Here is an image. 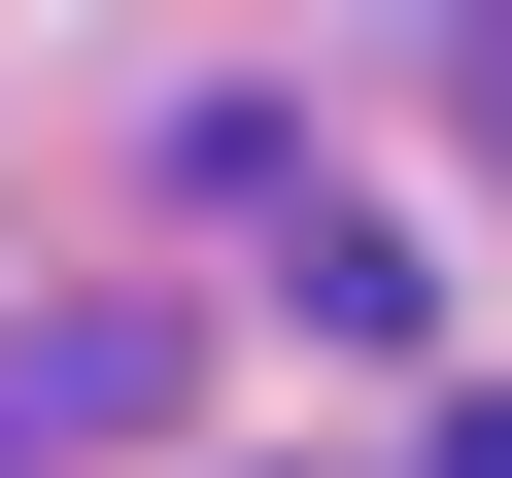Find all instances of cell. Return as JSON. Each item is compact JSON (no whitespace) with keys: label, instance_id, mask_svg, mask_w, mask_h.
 Here are the masks:
<instances>
[{"label":"cell","instance_id":"cell-1","mask_svg":"<svg viewBox=\"0 0 512 478\" xmlns=\"http://www.w3.org/2000/svg\"><path fill=\"white\" fill-rule=\"evenodd\" d=\"M444 478H512V376H478V410H444Z\"/></svg>","mask_w":512,"mask_h":478}]
</instances>
